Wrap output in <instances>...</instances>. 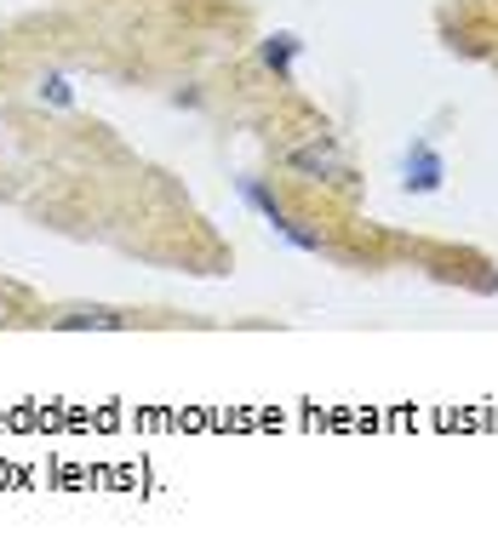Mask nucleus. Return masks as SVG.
Masks as SVG:
<instances>
[{"mask_svg": "<svg viewBox=\"0 0 498 560\" xmlns=\"http://www.w3.org/2000/svg\"><path fill=\"white\" fill-rule=\"evenodd\" d=\"M241 200H246V207H253L269 229H276V235H281L292 252H327V235H321V229H304V223H298V218L281 207V195L264 184V177H241Z\"/></svg>", "mask_w": 498, "mask_h": 560, "instance_id": "nucleus-1", "label": "nucleus"}, {"mask_svg": "<svg viewBox=\"0 0 498 560\" xmlns=\"http://www.w3.org/2000/svg\"><path fill=\"white\" fill-rule=\"evenodd\" d=\"M287 172L315 177V184H350V166L338 161L333 132H315V143H304V149H287Z\"/></svg>", "mask_w": 498, "mask_h": 560, "instance_id": "nucleus-2", "label": "nucleus"}, {"mask_svg": "<svg viewBox=\"0 0 498 560\" xmlns=\"http://www.w3.org/2000/svg\"><path fill=\"white\" fill-rule=\"evenodd\" d=\"M53 326L58 332H127L132 315L127 310H104V303H81V310H58Z\"/></svg>", "mask_w": 498, "mask_h": 560, "instance_id": "nucleus-3", "label": "nucleus"}, {"mask_svg": "<svg viewBox=\"0 0 498 560\" xmlns=\"http://www.w3.org/2000/svg\"><path fill=\"white\" fill-rule=\"evenodd\" d=\"M441 177H447V161L436 155V143H425V138H418V143L407 149L402 184H407V189H418V195H436V189H441Z\"/></svg>", "mask_w": 498, "mask_h": 560, "instance_id": "nucleus-4", "label": "nucleus"}, {"mask_svg": "<svg viewBox=\"0 0 498 560\" xmlns=\"http://www.w3.org/2000/svg\"><path fill=\"white\" fill-rule=\"evenodd\" d=\"M298 52H304V40H298V35H269V40L258 46V63H264V69H276L281 81H292Z\"/></svg>", "mask_w": 498, "mask_h": 560, "instance_id": "nucleus-5", "label": "nucleus"}, {"mask_svg": "<svg viewBox=\"0 0 498 560\" xmlns=\"http://www.w3.org/2000/svg\"><path fill=\"white\" fill-rule=\"evenodd\" d=\"M35 97H40V104H53V109H74V81H69V74H40Z\"/></svg>", "mask_w": 498, "mask_h": 560, "instance_id": "nucleus-6", "label": "nucleus"}]
</instances>
